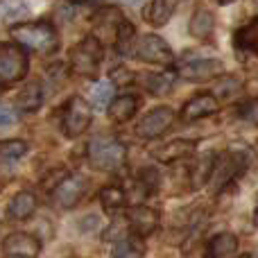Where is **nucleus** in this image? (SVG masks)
<instances>
[{
  "label": "nucleus",
  "instance_id": "nucleus-28",
  "mask_svg": "<svg viewBox=\"0 0 258 258\" xmlns=\"http://www.w3.org/2000/svg\"><path fill=\"white\" fill-rule=\"evenodd\" d=\"M27 152V143L25 141H7V143H0V159L5 161H14V159H21L23 154Z\"/></svg>",
  "mask_w": 258,
  "mask_h": 258
},
{
  "label": "nucleus",
  "instance_id": "nucleus-18",
  "mask_svg": "<svg viewBox=\"0 0 258 258\" xmlns=\"http://www.w3.org/2000/svg\"><path fill=\"white\" fill-rule=\"evenodd\" d=\"M195 152V143L192 141H170L163 147L154 152V159L163 161V163H172V161H181Z\"/></svg>",
  "mask_w": 258,
  "mask_h": 258
},
{
  "label": "nucleus",
  "instance_id": "nucleus-10",
  "mask_svg": "<svg viewBox=\"0 0 258 258\" xmlns=\"http://www.w3.org/2000/svg\"><path fill=\"white\" fill-rule=\"evenodd\" d=\"M3 251L7 258H36L41 251V242L32 233L14 231L3 240Z\"/></svg>",
  "mask_w": 258,
  "mask_h": 258
},
{
  "label": "nucleus",
  "instance_id": "nucleus-16",
  "mask_svg": "<svg viewBox=\"0 0 258 258\" xmlns=\"http://www.w3.org/2000/svg\"><path fill=\"white\" fill-rule=\"evenodd\" d=\"M188 30H190V36H195V39H200V41L211 39V34H213V30H215L213 12H209L206 7H197L195 14H192V18H190Z\"/></svg>",
  "mask_w": 258,
  "mask_h": 258
},
{
  "label": "nucleus",
  "instance_id": "nucleus-13",
  "mask_svg": "<svg viewBox=\"0 0 258 258\" xmlns=\"http://www.w3.org/2000/svg\"><path fill=\"white\" fill-rule=\"evenodd\" d=\"M86 192V181L82 177H68L59 183V188L52 192L54 202H57L61 209H73V206L80 204L82 195Z\"/></svg>",
  "mask_w": 258,
  "mask_h": 258
},
{
  "label": "nucleus",
  "instance_id": "nucleus-14",
  "mask_svg": "<svg viewBox=\"0 0 258 258\" xmlns=\"http://www.w3.org/2000/svg\"><path fill=\"white\" fill-rule=\"evenodd\" d=\"M236 251H238V238L231 231H222L209 240L204 258H231Z\"/></svg>",
  "mask_w": 258,
  "mask_h": 258
},
{
  "label": "nucleus",
  "instance_id": "nucleus-4",
  "mask_svg": "<svg viewBox=\"0 0 258 258\" xmlns=\"http://www.w3.org/2000/svg\"><path fill=\"white\" fill-rule=\"evenodd\" d=\"M134 57L138 61L152 63V66H161V68L174 66V52L159 34H143L134 45Z\"/></svg>",
  "mask_w": 258,
  "mask_h": 258
},
{
  "label": "nucleus",
  "instance_id": "nucleus-5",
  "mask_svg": "<svg viewBox=\"0 0 258 258\" xmlns=\"http://www.w3.org/2000/svg\"><path fill=\"white\" fill-rule=\"evenodd\" d=\"M247 154L245 152H224L215 159V168H213V174H211V188L213 192H220L222 188H227L242 170L247 168Z\"/></svg>",
  "mask_w": 258,
  "mask_h": 258
},
{
  "label": "nucleus",
  "instance_id": "nucleus-8",
  "mask_svg": "<svg viewBox=\"0 0 258 258\" xmlns=\"http://www.w3.org/2000/svg\"><path fill=\"white\" fill-rule=\"evenodd\" d=\"M172 125H174V111L170 107H156L138 120V125H136L134 132H136V136H141V138H159V136H163Z\"/></svg>",
  "mask_w": 258,
  "mask_h": 258
},
{
  "label": "nucleus",
  "instance_id": "nucleus-29",
  "mask_svg": "<svg viewBox=\"0 0 258 258\" xmlns=\"http://www.w3.org/2000/svg\"><path fill=\"white\" fill-rule=\"evenodd\" d=\"M240 86H242L240 80H236V77H229V80H222L218 86H215V95H220V98H231V95L236 93Z\"/></svg>",
  "mask_w": 258,
  "mask_h": 258
},
{
  "label": "nucleus",
  "instance_id": "nucleus-27",
  "mask_svg": "<svg viewBox=\"0 0 258 258\" xmlns=\"http://www.w3.org/2000/svg\"><path fill=\"white\" fill-rule=\"evenodd\" d=\"M111 95H113V84L109 80H104V82H98V84H95V89H93V104L98 109H102V107H111Z\"/></svg>",
  "mask_w": 258,
  "mask_h": 258
},
{
  "label": "nucleus",
  "instance_id": "nucleus-12",
  "mask_svg": "<svg viewBox=\"0 0 258 258\" xmlns=\"http://www.w3.org/2000/svg\"><path fill=\"white\" fill-rule=\"evenodd\" d=\"M220 111V104H218V98L211 93H200L195 95L192 100H188L181 109V118L186 122H192V120H200V118H206V116H213V113Z\"/></svg>",
  "mask_w": 258,
  "mask_h": 258
},
{
  "label": "nucleus",
  "instance_id": "nucleus-11",
  "mask_svg": "<svg viewBox=\"0 0 258 258\" xmlns=\"http://www.w3.org/2000/svg\"><path fill=\"white\" fill-rule=\"evenodd\" d=\"M127 224L134 231V236L145 238L150 233H154L156 227H159V213L150 206H134L127 215Z\"/></svg>",
  "mask_w": 258,
  "mask_h": 258
},
{
  "label": "nucleus",
  "instance_id": "nucleus-22",
  "mask_svg": "<svg viewBox=\"0 0 258 258\" xmlns=\"http://www.w3.org/2000/svg\"><path fill=\"white\" fill-rule=\"evenodd\" d=\"M238 50H247V52L258 54V18H254L251 23H247L245 27L236 32V39H233Z\"/></svg>",
  "mask_w": 258,
  "mask_h": 258
},
{
  "label": "nucleus",
  "instance_id": "nucleus-6",
  "mask_svg": "<svg viewBox=\"0 0 258 258\" xmlns=\"http://www.w3.org/2000/svg\"><path fill=\"white\" fill-rule=\"evenodd\" d=\"M27 54L14 43H0V84H14L27 75Z\"/></svg>",
  "mask_w": 258,
  "mask_h": 258
},
{
  "label": "nucleus",
  "instance_id": "nucleus-31",
  "mask_svg": "<svg viewBox=\"0 0 258 258\" xmlns=\"http://www.w3.org/2000/svg\"><path fill=\"white\" fill-rule=\"evenodd\" d=\"M132 80L134 77L127 68H116V71L111 73V84H129Z\"/></svg>",
  "mask_w": 258,
  "mask_h": 258
},
{
  "label": "nucleus",
  "instance_id": "nucleus-1",
  "mask_svg": "<svg viewBox=\"0 0 258 258\" xmlns=\"http://www.w3.org/2000/svg\"><path fill=\"white\" fill-rule=\"evenodd\" d=\"M12 36L27 50H34L41 54H52L59 50V34L50 21L34 23H18L12 25Z\"/></svg>",
  "mask_w": 258,
  "mask_h": 258
},
{
  "label": "nucleus",
  "instance_id": "nucleus-9",
  "mask_svg": "<svg viewBox=\"0 0 258 258\" xmlns=\"http://www.w3.org/2000/svg\"><path fill=\"white\" fill-rule=\"evenodd\" d=\"M179 75L188 82H209L215 80L224 73V63L220 59H186V61L179 66Z\"/></svg>",
  "mask_w": 258,
  "mask_h": 258
},
{
  "label": "nucleus",
  "instance_id": "nucleus-30",
  "mask_svg": "<svg viewBox=\"0 0 258 258\" xmlns=\"http://www.w3.org/2000/svg\"><path fill=\"white\" fill-rule=\"evenodd\" d=\"M16 120H18L16 111L9 109V107H5V104H0V132L7 129V127H12V125H16Z\"/></svg>",
  "mask_w": 258,
  "mask_h": 258
},
{
  "label": "nucleus",
  "instance_id": "nucleus-20",
  "mask_svg": "<svg viewBox=\"0 0 258 258\" xmlns=\"http://www.w3.org/2000/svg\"><path fill=\"white\" fill-rule=\"evenodd\" d=\"M43 104V89H41L39 82H30L25 89H21V93L16 95V107L21 111L34 113L39 111V107Z\"/></svg>",
  "mask_w": 258,
  "mask_h": 258
},
{
  "label": "nucleus",
  "instance_id": "nucleus-21",
  "mask_svg": "<svg viewBox=\"0 0 258 258\" xmlns=\"http://www.w3.org/2000/svg\"><path fill=\"white\" fill-rule=\"evenodd\" d=\"M215 154H204L192 163V170H190V188H202L211 181V174H213V168H215Z\"/></svg>",
  "mask_w": 258,
  "mask_h": 258
},
{
  "label": "nucleus",
  "instance_id": "nucleus-26",
  "mask_svg": "<svg viewBox=\"0 0 258 258\" xmlns=\"http://www.w3.org/2000/svg\"><path fill=\"white\" fill-rule=\"evenodd\" d=\"M145 86L150 89V93L165 95L172 89V75L170 73H152V75L145 77Z\"/></svg>",
  "mask_w": 258,
  "mask_h": 258
},
{
  "label": "nucleus",
  "instance_id": "nucleus-3",
  "mask_svg": "<svg viewBox=\"0 0 258 258\" xmlns=\"http://www.w3.org/2000/svg\"><path fill=\"white\" fill-rule=\"evenodd\" d=\"M100 61H102V41L93 34L82 39L71 50V68L77 75L93 77L100 71Z\"/></svg>",
  "mask_w": 258,
  "mask_h": 258
},
{
  "label": "nucleus",
  "instance_id": "nucleus-15",
  "mask_svg": "<svg viewBox=\"0 0 258 258\" xmlns=\"http://www.w3.org/2000/svg\"><path fill=\"white\" fill-rule=\"evenodd\" d=\"M36 206H39V200L34 197V192L30 190H21L12 197L7 206V215L12 220H27L30 215H34Z\"/></svg>",
  "mask_w": 258,
  "mask_h": 258
},
{
  "label": "nucleus",
  "instance_id": "nucleus-23",
  "mask_svg": "<svg viewBox=\"0 0 258 258\" xmlns=\"http://www.w3.org/2000/svg\"><path fill=\"white\" fill-rule=\"evenodd\" d=\"M145 254V247L138 240V236L132 238H122L111 251V258H143Z\"/></svg>",
  "mask_w": 258,
  "mask_h": 258
},
{
  "label": "nucleus",
  "instance_id": "nucleus-24",
  "mask_svg": "<svg viewBox=\"0 0 258 258\" xmlns=\"http://www.w3.org/2000/svg\"><path fill=\"white\" fill-rule=\"evenodd\" d=\"M100 202H102V206L107 211L122 209L127 204V192L120 186H104L100 190Z\"/></svg>",
  "mask_w": 258,
  "mask_h": 258
},
{
  "label": "nucleus",
  "instance_id": "nucleus-19",
  "mask_svg": "<svg viewBox=\"0 0 258 258\" xmlns=\"http://www.w3.org/2000/svg\"><path fill=\"white\" fill-rule=\"evenodd\" d=\"M177 12L174 3H163V0H154V3L145 5V21L154 27H163L170 23L172 14Z\"/></svg>",
  "mask_w": 258,
  "mask_h": 258
},
{
  "label": "nucleus",
  "instance_id": "nucleus-17",
  "mask_svg": "<svg viewBox=\"0 0 258 258\" xmlns=\"http://www.w3.org/2000/svg\"><path fill=\"white\" fill-rule=\"evenodd\" d=\"M138 104H141V100H138L136 95H120V98H116L111 102V107H109V118H111L113 122H118V125H122V122L132 120V118L136 116Z\"/></svg>",
  "mask_w": 258,
  "mask_h": 258
},
{
  "label": "nucleus",
  "instance_id": "nucleus-2",
  "mask_svg": "<svg viewBox=\"0 0 258 258\" xmlns=\"http://www.w3.org/2000/svg\"><path fill=\"white\" fill-rule=\"evenodd\" d=\"M86 154H89V163L95 170H118L125 163L127 147L116 138H95L89 143Z\"/></svg>",
  "mask_w": 258,
  "mask_h": 258
},
{
  "label": "nucleus",
  "instance_id": "nucleus-32",
  "mask_svg": "<svg viewBox=\"0 0 258 258\" xmlns=\"http://www.w3.org/2000/svg\"><path fill=\"white\" fill-rule=\"evenodd\" d=\"M240 258H249V256H240Z\"/></svg>",
  "mask_w": 258,
  "mask_h": 258
},
{
  "label": "nucleus",
  "instance_id": "nucleus-7",
  "mask_svg": "<svg viewBox=\"0 0 258 258\" xmlns=\"http://www.w3.org/2000/svg\"><path fill=\"white\" fill-rule=\"evenodd\" d=\"M91 125V107L84 98L80 95H73L66 102L63 109V118H61V132L68 138H77L89 129Z\"/></svg>",
  "mask_w": 258,
  "mask_h": 258
},
{
  "label": "nucleus",
  "instance_id": "nucleus-25",
  "mask_svg": "<svg viewBox=\"0 0 258 258\" xmlns=\"http://www.w3.org/2000/svg\"><path fill=\"white\" fill-rule=\"evenodd\" d=\"M136 41L138 39H136V30H134V25L122 18V23L116 30V48L120 50V52H134Z\"/></svg>",
  "mask_w": 258,
  "mask_h": 258
}]
</instances>
